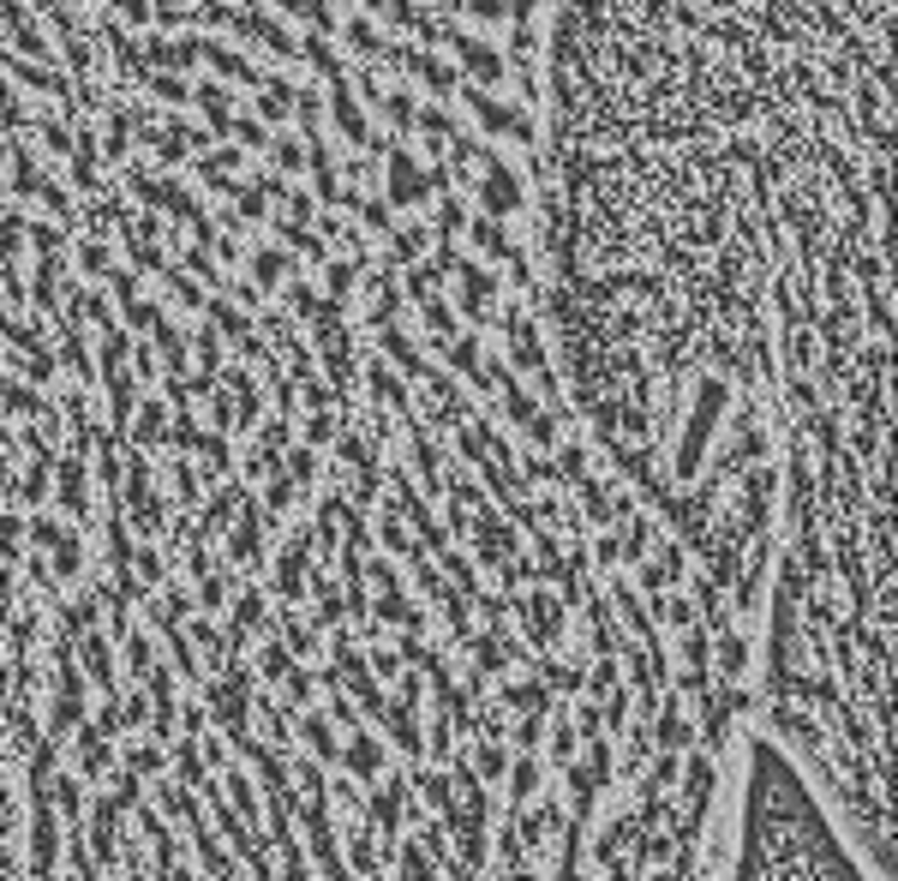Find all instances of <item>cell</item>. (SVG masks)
<instances>
[{"label":"cell","instance_id":"obj_1","mask_svg":"<svg viewBox=\"0 0 898 881\" xmlns=\"http://www.w3.org/2000/svg\"><path fill=\"white\" fill-rule=\"evenodd\" d=\"M893 0H545L539 240L587 438L893 881Z\"/></svg>","mask_w":898,"mask_h":881}]
</instances>
